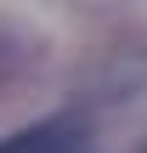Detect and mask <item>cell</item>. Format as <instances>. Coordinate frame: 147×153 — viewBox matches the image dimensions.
Returning <instances> with one entry per match:
<instances>
[{
  "label": "cell",
  "mask_w": 147,
  "mask_h": 153,
  "mask_svg": "<svg viewBox=\"0 0 147 153\" xmlns=\"http://www.w3.org/2000/svg\"><path fill=\"white\" fill-rule=\"evenodd\" d=\"M79 142L74 125H34V131H17V142H0V153H68Z\"/></svg>",
  "instance_id": "1"
}]
</instances>
